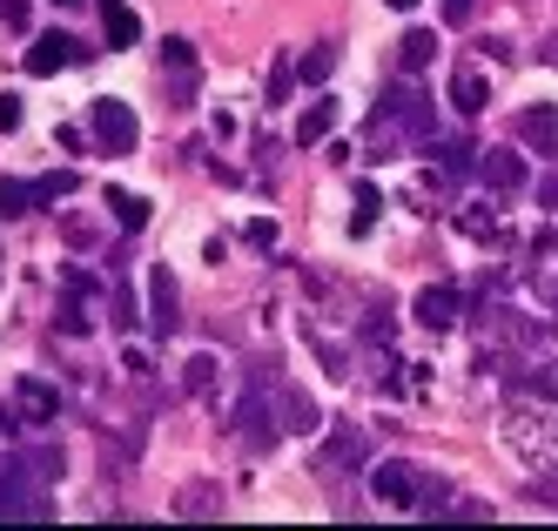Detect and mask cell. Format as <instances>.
<instances>
[{
	"label": "cell",
	"instance_id": "1",
	"mask_svg": "<svg viewBox=\"0 0 558 531\" xmlns=\"http://www.w3.org/2000/svg\"><path fill=\"white\" fill-rule=\"evenodd\" d=\"M498 437H505V451L525 464V471H558V418L532 411V403H518V411L498 418Z\"/></svg>",
	"mask_w": 558,
	"mask_h": 531
},
{
	"label": "cell",
	"instance_id": "2",
	"mask_svg": "<svg viewBox=\"0 0 558 531\" xmlns=\"http://www.w3.org/2000/svg\"><path fill=\"white\" fill-rule=\"evenodd\" d=\"M88 129H95L101 155H135V142H142V114H135L129 101H114V95H101V101L88 108Z\"/></svg>",
	"mask_w": 558,
	"mask_h": 531
},
{
	"label": "cell",
	"instance_id": "3",
	"mask_svg": "<svg viewBox=\"0 0 558 531\" xmlns=\"http://www.w3.org/2000/svg\"><path fill=\"white\" fill-rule=\"evenodd\" d=\"M377 114H384L404 142H417V148H424V142H437V108H430L417 88H411V95H404V88H390V95L377 101Z\"/></svg>",
	"mask_w": 558,
	"mask_h": 531
},
{
	"label": "cell",
	"instance_id": "4",
	"mask_svg": "<svg viewBox=\"0 0 558 531\" xmlns=\"http://www.w3.org/2000/svg\"><path fill=\"white\" fill-rule=\"evenodd\" d=\"M269 390H243V403H235V431H243V444H250V451L263 458V451H276V444H283V424H276L269 418Z\"/></svg>",
	"mask_w": 558,
	"mask_h": 531
},
{
	"label": "cell",
	"instance_id": "5",
	"mask_svg": "<svg viewBox=\"0 0 558 531\" xmlns=\"http://www.w3.org/2000/svg\"><path fill=\"white\" fill-rule=\"evenodd\" d=\"M417 492H424V478H417L404 458L371 464V498H377V505H390V511H417Z\"/></svg>",
	"mask_w": 558,
	"mask_h": 531
},
{
	"label": "cell",
	"instance_id": "6",
	"mask_svg": "<svg viewBox=\"0 0 558 531\" xmlns=\"http://www.w3.org/2000/svg\"><path fill=\"white\" fill-rule=\"evenodd\" d=\"M148 330H155V337H175V330H182V282H175L169 263L148 269Z\"/></svg>",
	"mask_w": 558,
	"mask_h": 531
},
{
	"label": "cell",
	"instance_id": "7",
	"mask_svg": "<svg viewBox=\"0 0 558 531\" xmlns=\"http://www.w3.org/2000/svg\"><path fill=\"white\" fill-rule=\"evenodd\" d=\"M276 424H283V437H316L324 431V403H316L303 384H276Z\"/></svg>",
	"mask_w": 558,
	"mask_h": 531
},
{
	"label": "cell",
	"instance_id": "8",
	"mask_svg": "<svg viewBox=\"0 0 558 531\" xmlns=\"http://www.w3.org/2000/svg\"><path fill=\"white\" fill-rule=\"evenodd\" d=\"M68 61H88V48L74 34H34V48L21 55V68L34 74V81H48V74H61Z\"/></svg>",
	"mask_w": 558,
	"mask_h": 531
},
{
	"label": "cell",
	"instance_id": "9",
	"mask_svg": "<svg viewBox=\"0 0 558 531\" xmlns=\"http://www.w3.org/2000/svg\"><path fill=\"white\" fill-rule=\"evenodd\" d=\"M411 316H417V330H458V316H464V290H451V282H430V290L411 297Z\"/></svg>",
	"mask_w": 558,
	"mask_h": 531
},
{
	"label": "cell",
	"instance_id": "10",
	"mask_svg": "<svg viewBox=\"0 0 558 531\" xmlns=\"http://www.w3.org/2000/svg\"><path fill=\"white\" fill-rule=\"evenodd\" d=\"M477 176H485V189L492 195H518L532 182V169H525V142L518 148H492V155H477Z\"/></svg>",
	"mask_w": 558,
	"mask_h": 531
},
{
	"label": "cell",
	"instance_id": "11",
	"mask_svg": "<svg viewBox=\"0 0 558 531\" xmlns=\"http://www.w3.org/2000/svg\"><path fill=\"white\" fill-rule=\"evenodd\" d=\"M371 458V437L356 431V424H330V437H324V451H316V464H324L330 478H343V471H356Z\"/></svg>",
	"mask_w": 558,
	"mask_h": 531
},
{
	"label": "cell",
	"instance_id": "12",
	"mask_svg": "<svg viewBox=\"0 0 558 531\" xmlns=\"http://www.w3.org/2000/svg\"><path fill=\"white\" fill-rule=\"evenodd\" d=\"M424 155L437 161L430 182H464V176H477V148L464 135H437V142H424Z\"/></svg>",
	"mask_w": 558,
	"mask_h": 531
},
{
	"label": "cell",
	"instance_id": "13",
	"mask_svg": "<svg viewBox=\"0 0 558 531\" xmlns=\"http://www.w3.org/2000/svg\"><path fill=\"white\" fill-rule=\"evenodd\" d=\"M8 471H14L21 484H54V478L68 471V451H61V444H21V451L8 458Z\"/></svg>",
	"mask_w": 558,
	"mask_h": 531
},
{
	"label": "cell",
	"instance_id": "14",
	"mask_svg": "<svg viewBox=\"0 0 558 531\" xmlns=\"http://www.w3.org/2000/svg\"><path fill=\"white\" fill-rule=\"evenodd\" d=\"M518 142L538 148V155H558V108L551 101H532L525 114H518Z\"/></svg>",
	"mask_w": 558,
	"mask_h": 531
},
{
	"label": "cell",
	"instance_id": "15",
	"mask_svg": "<svg viewBox=\"0 0 558 531\" xmlns=\"http://www.w3.org/2000/svg\"><path fill=\"white\" fill-rule=\"evenodd\" d=\"M14 411L34 418V424H48V418L61 411V390H54L48 377H21V384H14Z\"/></svg>",
	"mask_w": 558,
	"mask_h": 531
},
{
	"label": "cell",
	"instance_id": "16",
	"mask_svg": "<svg viewBox=\"0 0 558 531\" xmlns=\"http://www.w3.org/2000/svg\"><path fill=\"white\" fill-rule=\"evenodd\" d=\"M337 114H343V108H337L330 95H316V101L296 114V148H316V142H324V135L337 129Z\"/></svg>",
	"mask_w": 558,
	"mask_h": 531
},
{
	"label": "cell",
	"instance_id": "17",
	"mask_svg": "<svg viewBox=\"0 0 558 531\" xmlns=\"http://www.w3.org/2000/svg\"><path fill=\"white\" fill-rule=\"evenodd\" d=\"M485 101H492V81L477 74V68H458V74H451V108L471 121V114H485Z\"/></svg>",
	"mask_w": 558,
	"mask_h": 531
},
{
	"label": "cell",
	"instance_id": "18",
	"mask_svg": "<svg viewBox=\"0 0 558 531\" xmlns=\"http://www.w3.org/2000/svg\"><path fill=\"white\" fill-rule=\"evenodd\" d=\"M175 518H222V492H216L209 478L182 484V492H175Z\"/></svg>",
	"mask_w": 558,
	"mask_h": 531
},
{
	"label": "cell",
	"instance_id": "19",
	"mask_svg": "<svg viewBox=\"0 0 558 531\" xmlns=\"http://www.w3.org/2000/svg\"><path fill=\"white\" fill-rule=\"evenodd\" d=\"M437 61V27H411L404 40H397V68L404 74H424Z\"/></svg>",
	"mask_w": 558,
	"mask_h": 531
},
{
	"label": "cell",
	"instance_id": "20",
	"mask_svg": "<svg viewBox=\"0 0 558 531\" xmlns=\"http://www.w3.org/2000/svg\"><path fill=\"white\" fill-rule=\"evenodd\" d=\"M216 377H222V357H216V350H195V357L182 363V390H189V397H216Z\"/></svg>",
	"mask_w": 558,
	"mask_h": 531
},
{
	"label": "cell",
	"instance_id": "21",
	"mask_svg": "<svg viewBox=\"0 0 558 531\" xmlns=\"http://www.w3.org/2000/svg\"><path fill=\"white\" fill-rule=\"evenodd\" d=\"M451 229H458V236H471V242H492V250L505 242V236H498V216H492V209H477V202H464Z\"/></svg>",
	"mask_w": 558,
	"mask_h": 531
},
{
	"label": "cell",
	"instance_id": "22",
	"mask_svg": "<svg viewBox=\"0 0 558 531\" xmlns=\"http://www.w3.org/2000/svg\"><path fill=\"white\" fill-rule=\"evenodd\" d=\"M101 202H108V216L122 222V229H148V202H142L135 189H108Z\"/></svg>",
	"mask_w": 558,
	"mask_h": 531
},
{
	"label": "cell",
	"instance_id": "23",
	"mask_svg": "<svg viewBox=\"0 0 558 531\" xmlns=\"http://www.w3.org/2000/svg\"><path fill=\"white\" fill-rule=\"evenodd\" d=\"M27 209H41V202H34V182H0V222H21Z\"/></svg>",
	"mask_w": 558,
	"mask_h": 531
},
{
	"label": "cell",
	"instance_id": "24",
	"mask_svg": "<svg viewBox=\"0 0 558 531\" xmlns=\"http://www.w3.org/2000/svg\"><path fill=\"white\" fill-rule=\"evenodd\" d=\"M296 74L303 81H330L337 74V40H316L310 55H296Z\"/></svg>",
	"mask_w": 558,
	"mask_h": 531
},
{
	"label": "cell",
	"instance_id": "25",
	"mask_svg": "<svg viewBox=\"0 0 558 531\" xmlns=\"http://www.w3.org/2000/svg\"><path fill=\"white\" fill-rule=\"evenodd\" d=\"M135 40H142L135 8H122V0H114V8H108V48H135Z\"/></svg>",
	"mask_w": 558,
	"mask_h": 531
},
{
	"label": "cell",
	"instance_id": "26",
	"mask_svg": "<svg viewBox=\"0 0 558 531\" xmlns=\"http://www.w3.org/2000/svg\"><path fill=\"white\" fill-rule=\"evenodd\" d=\"M263 95H269V108H283L290 95H296V55H283L269 68V81H263Z\"/></svg>",
	"mask_w": 558,
	"mask_h": 531
},
{
	"label": "cell",
	"instance_id": "27",
	"mask_svg": "<svg viewBox=\"0 0 558 531\" xmlns=\"http://www.w3.org/2000/svg\"><path fill=\"white\" fill-rule=\"evenodd\" d=\"M377 202H384V195H377L371 182H356V209H350V236H371V229H377Z\"/></svg>",
	"mask_w": 558,
	"mask_h": 531
},
{
	"label": "cell",
	"instance_id": "28",
	"mask_svg": "<svg viewBox=\"0 0 558 531\" xmlns=\"http://www.w3.org/2000/svg\"><path fill=\"white\" fill-rule=\"evenodd\" d=\"M74 182H82V176H74V169H54V176H41V182H34V202H41V209H48V202H61Z\"/></svg>",
	"mask_w": 558,
	"mask_h": 531
},
{
	"label": "cell",
	"instance_id": "29",
	"mask_svg": "<svg viewBox=\"0 0 558 531\" xmlns=\"http://www.w3.org/2000/svg\"><path fill=\"white\" fill-rule=\"evenodd\" d=\"M61 290H68V297H88V303H95V297H101V282H95L82 263H68V269H61Z\"/></svg>",
	"mask_w": 558,
	"mask_h": 531
},
{
	"label": "cell",
	"instance_id": "30",
	"mask_svg": "<svg viewBox=\"0 0 558 531\" xmlns=\"http://www.w3.org/2000/svg\"><path fill=\"white\" fill-rule=\"evenodd\" d=\"M114 330H135V323H142V303H135V290H129V282H122V290H114Z\"/></svg>",
	"mask_w": 558,
	"mask_h": 531
},
{
	"label": "cell",
	"instance_id": "31",
	"mask_svg": "<svg viewBox=\"0 0 558 531\" xmlns=\"http://www.w3.org/2000/svg\"><path fill=\"white\" fill-rule=\"evenodd\" d=\"M54 323H61V337H82V330H88V310H82V297H68Z\"/></svg>",
	"mask_w": 558,
	"mask_h": 531
},
{
	"label": "cell",
	"instance_id": "32",
	"mask_svg": "<svg viewBox=\"0 0 558 531\" xmlns=\"http://www.w3.org/2000/svg\"><path fill=\"white\" fill-rule=\"evenodd\" d=\"M162 61H169V68H195V40L169 34V40H162Z\"/></svg>",
	"mask_w": 558,
	"mask_h": 531
},
{
	"label": "cell",
	"instance_id": "33",
	"mask_svg": "<svg viewBox=\"0 0 558 531\" xmlns=\"http://www.w3.org/2000/svg\"><path fill=\"white\" fill-rule=\"evenodd\" d=\"M21 114H27V108H21V95L0 88V135H14V129H21Z\"/></svg>",
	"mask_w": 558,
	"mask_h": 531
},
{
	"label": "cell",
	"instance_id": "34",
	"mask_svg": "<svg viewBox=\"0 0 558 531\" xmlns=\"http://www.w3.org/2000/svg\"><path fill=\"white\" fill-rule=\"evenodd\" d=\"M532 384H538V390L558 403V357H545V363H538V371H532Z\"/></svg>",
	"mask_w": 558,
	"mask_h": 531
},
{
	"label": "cell",
	"instance_id": "35",
	"mask_svg": "<svg viewBox=\"0 0 558 531\" xmlns=\"http://www.w3.org/2000/svg\"><path fill=\"white\" fill-rule=\"evenodd\" d=\"M532 290H538V297H545V310L558 316V276H532Z\"/></svg>",
	"mask_w": 558,
	"mask_h": 531
},
{
	"label": "cell",
	"instance_id": "36",
	"mask_svg": "<svg viewBox=\"0 0 558 531\" xmlns=\"http://www.w3.org/2000/svg\"><path fill=\"white\" fill-rule=\"evenodd\" d=\"M471 21V0H445V27H464Z\"/></svg>",
	"mask_w": 558,
	"mask_h": 531
},
{
	"label": "cell",
	"instance_id": "37",
	"mask_svg": "<svg viewBox=\"0 0 558 531\" xmlns=\"http://www.w3.org/2000/svg\"><path fill=\"white\" fill-rule=\"evenodd\" d=\"M538 202H545V209H558V169H551V176H538Z\"/></svg>",
	"mask_w": 558,
	"mask_h": 531
},
{
	"label": "cell",
	"instance_id": "38",
	"mask_svg": "<svg viewBox=\"0 0 558 531\" xmlns=\"http://www.w3.org/2000/svg\"><path fill=\"white\" fill-rule=\"evenodd\" d=\"M384 8H397V14H411V8H424V0H384Z\"/></svg>",
	"mask_w": 558,
	"mask_h": 531
},
{
	"label": "cell",
	"instance_id": "39",
	"mask_svg": "<svg viewBox=\"0 0 558 531\" xmlns=\"http://www.w3.org/2000/svg\"><path fill=\"white\" fill-rule=\"evenodd\" d=\"M545 61H551V68H558V34H551V40H545Z\"/></svg>",
	"mask_w": 558,
	"mask_h": 531
},
{
	"label": "cell",
	"instance_id": "40",
	"mask_svg": "<svg viewBox=\"0 0 558 531\" xmlns=\"http://www.w3.org/2000/svg\"><path fill=\"white\" fill-rule=\"evenodd\" d=\"M54 8H74V0H54Z\"/></svg>",
	"mask_w": 558,
	"mask_h": 531
}]
</instances>
